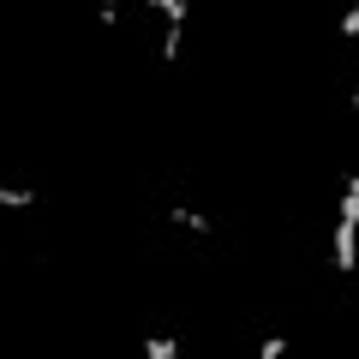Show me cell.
Returning <instances> with one entry per match:
<instances>
[{"mask_svg":"<svg viewBox=\"0 0 359 359\" xmlns=\"http://www.w3.org/2000/svg\"><path fill=\"white\" fill-rule=\"evenodd\" d=\"M330 264H335V276H353V269H359V216H335Z\"/></svg>","mask_w":359,"mask_h":359,"instance_id":"6da1fadb","label":"cell"},{"mask_svg":"<svg viewBox=\"0 0 359 359\" xmlns=\"http://www.w3.org/2000/svg\"><path fill=\"white\" fill-rule=\"evenodd\" d=\"M168 222L186 228V233H216V222H210L204 210H192V204H168Z\"/></svg>","mask_w":359,"mask_h":359,"instance_id":"7a4b0ae2","label":"cell"},{"mask_svg":"<svg viewBox=\"0 0 359 359\" xmlns=\"http://www.w3.org/2000/svg\"><path fill=\"white\" fill-rule=\"evenodd\" d=\"M150 13H162L168 25H186V13H192V0H144Z\"/></svg>","mask_w":359,"mask_h":359,"instance_id":"3957f363","label":"cell"},{"mask_svg":"<svg viewBox=\"0 0 359 359\" xmlns=\"http://www.w3.org/2000/svg\"><path fill=\"white\" fill-rule=\"evenodd\" d=\"M144 359H180V341L174 335H144Z\"/></svg>","mask_w":359,"mask_h":359,"instance_id":"277c9868","label":"cell"},{"mask_svg":"<svg viewBox=\"0 0 359 359\" xmlns=\"http://www.w3.org/2000/svg\"><path fill=\"white\" fill-rule=\"evenodd\" d=\"M180 48H186V25H168V30H162V48H156V54L174 66V60H180Z\"/></svg>","mask_w":359,"mask_h":359,"instance_id":"5b68a950","label":"cell"},{"mask_svg":"<svg viewBox=\"0 0 359 359\" xmlns=\"http://www.w3.org/2000/svg\"><path fill=\"white\" fill-rule=\"evenodd\" d=\"M30 204H36L30 186H0V210H30Z\"/></svg>","mask_w":359,"mask_h":359,"instance_id":"8992f818","label":"cell"},{"mask_svg":"<svg viewBox=\"0 0 359 359\" xmlns=\"http://www.w3.org/2000/svg\"><path fill=\"white\" fill-rule=\"evenodd\" d=\"M335 36H341V42H359V0L347 6L341 18H335Z\"/></svg>","mask_w":359,"mask_h":359,"instance_id":"52a82bcc","label":"cell"},{"mask_svg":"<svg viewBox=\"0 0 359 359\" xmlns=\"http://www.w3.org/2000/svg\"><path fill=\"white\" fill-rule=\"evenodd\" d=\"M120 6H126V0H96V25L114 30V25H120Z\"/></svg>","mask_w":359,"mask_h":359,"instance_id":"ba28073f","label":"cell"},{"mask_svg":"<svg viewBox=\"0 0 359 359\" xmlns=\"http://www.w3.org/2000/svg\"><path fill=\"white\" fill-rule=\"evenodd\" d=\"M257 359H287V335H264L257 341Z\"/></svg>","mask_w":359,"mask_h":359,"instance_id":"9c48e42d","label":"cell"}]
</instances>
